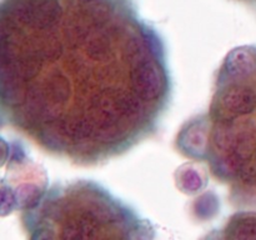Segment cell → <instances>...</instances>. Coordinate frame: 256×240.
<instances>
[{
    "label": "cell",
    "instance_id": "cell-4",
    "mask_svg": "<svg viewBox=\"0 0 256 240\" xmlns=\"http://www.w3.org/2000/svg\"><path fill=\"white\" fill-rule=\"evenodd\" d=\"M19 206L14 188L5 179H0V216L12 214Z\"/></svg>",
    "mask_w": 256,
    "mask_h": 240
},
{
    "label": "cell",
    "instance_id": "cell-2",
    "mask_svg": "<svg viewBox=\"0 0 256 240\" xmlns=\"http://www.w3.org/2000/svg\"><path fill=\"white\" fill-rule=\"evenodd\" d=\"M204 159L240 206H256V46L222 62L205 119Z\"/></svg>",
    "mask_w": 256,
    "mask_h": 240
},
{
    "label": "cell",
    "instance_id": "cell-5",
    "mask_svg": "<svg viewBox=\"0 0 256 240\" xmlns=\"http://www.w3.org/2000/svg\"><path fill=\"white\" fill-rule=\"evenodd\" d=\"M10 154V148L9 144L0 136V168L6 162V160L9 159Z\"/></svg>",
    "mask_w": 256,
    "mask_h": 240
},
{
    "label": "cell",
    "instance_id": "cell-1",
    "mask_svg": "<svg viewBox=\"0 0 256 240\" xmlns=\"http://www.w3.org/2000/svg\"><path fill=\"white\" fill-rule=\"evenodd\" d=\"M166 49L125 0H9L0 10V108L42 149L98 165L158 130Z\"/></svg>",
    "mask_w": 256,
    "mask_h": 240
},
{
    "label": "cell",
    "instance_id": "cell-3",
    "mask_svg": "<svg viewBox=\"0 0 256 240\" xmlns=\"http://www.w3.org/2000/svg\"><path fill=\"white\" fill-rule=\"evenodd\" d=\"M32 239H146L152 225L89 180L56 182L22 209Z\"/></svg>",
    "mask_w": 256,
    "mask_h": 240
}]
</instances>
